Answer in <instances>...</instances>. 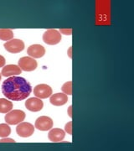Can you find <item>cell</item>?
<instances>
[{
	"mask_svg": "<svg viewBox=\"0 0 134 151\" xmlns=\"http://www.w3.org/2000/svg\"><path fill=\"white\" fill-rule=\"evenodd\" d=\"M2 92L7 98L13 101L26 99L32 92L30 83L21 76H11L2 84Z\"/></svg>",
	"mask_w": 134,
	"mask_h": 151,
	"instance_id": "cell-1",
	"label": "cell"
},
{
	"mask_svg": "<svg viewBox=\"0 0 134 151\" xmlns=\"http://www.w3.org/2000/svg\"><path fill=\"white\" fill-rule=\"evenodd\" d=\"M25 113L22 110H11L7 113L5 118V122L10 125L20 124L25 119Z\"/></svg>",
	"mask_w": 134,
	"mask_h": 151,
	"instance_id": "cell-2",
	"label": "cell"
},
{
	"mask_svg": "<svg viewBox=\"0 0 134 151\" xmlns=\"http://www.w3.org/2000/svg\"><path fill=\"white\" fill-rule=\"evenodd\" d=\"M44 42L49 45H54L60 42L61 40V34L56 29H48L43 35Z\"/></svg>",
	"mask_w": 134,
	"mask_h": 151,
	"instance_id": "cell-3",
	"label": "cell"
},
{
	"mask_svg": "<svg viewBox=\"0 0 134 151\" xmlns=\"http://www.w3.org/2000/svg\"><path fill=\"white\" fill-rule=\"evenodd\" d=\"M4 48L7 51L10 52V53H19L24 50V43L21 40L19 39H14L11 40L9 41H7L4 45Z\"/></svg>",
	"mask_w": 134,
	"mask_h": 151,
	"instance_id": "cell-4",
	"label": "cell"
},
{
	"mask_svg": "<svg viewBox=\"0 0 134 151\" xmlns=\"http://www.w3.org/2000/svg\"><path fill=\"white\" fill-rule=\"evenodd\" d=\"M19 66L22 70L32 71L37 68L38 63L35 60L30 56H24L19 60Z\"/></svg>",
	"mask_w": 134,
	"mask_h": 151,
	"instance_id": "cell-5",
	"label": "cell"
},
{
	"mask_svg": "<svg viewBox=\"0 0 134 151\" xmlns=\"http://www.w3.org/2000/svg\"><path fill=\"white\" fill-rule=\"evenodd\" d=\"M34 94L40 99L48 98L52 95V88L46 84H39L34 88Z\"/></svg>",
	"mask_w": 134,
	"mask_h": 151,
	"instance_id": "cell-6",
	"label": "cell"
},
{
	"mask_svg": "<svg viewBox=\"0 0 134 151\" xmlns=\"http://www.w3.org/2000/svg\"><path fill=\"white\" fill-rule=\"evenodd\" d=\"M16 132L19 136L23 138H28L30 137L34 132V125L29 123H20L17 126Z\"/></svg>",
	"mask_w": 134,
	"mask_h": 151,
	"instance_id": "cell-7",
	"label": "cell"
},
{
	"mask_svg": "<svg viewBox=\"0 0 134 151\" xmlns=\"http://www.w3.org/2000/svg\"><path fill=\"white\" fill-rule=\"evenodd\" d=\"M34 127L40 131H47L52 129L53 120L47 116H42L36 119Z\"/></svg>",
	"mask_w": 134,
	"mask_h": 151,
	"instance_id": "cell-8",
	"label": "cell"
},
{
	"mask_svg": "<svg viewBox=\"0 0 134 151\" xmlns=\"http://www.w3.org/2000/svg\"><path fill=\"white\" fill-rule=\"evenodd\" d=\"M25 107L31 112H39L44 107V103L40 98L31 97L29 98L25 103Z\"/></svg>",
	"mask_w": 134,
	"mask_h": 151,
	"instance_id": "cell-9",
	"label": "cell"
},
{
	"mask_svg": "<svg viewBox=\"0 0 134 151\" xmlns=\"http://www.w3.org/2000/svg\"><path fill=\"white\" fill-rule=\"evenodd\" d=\"M28 55L32 58H41L45 54V49L41 45H32L27 50Z\"/></svg>",
	"mask_w": 134,
	"mask_h": 151,
	"instance_id": "cell-10",
	"label": "cell"
},
{
	"mask_svg": "<svg viewBox=\"0 0 134 151\" xmlns=\"http://www.w3.org/2000/svg\"><path fill=\"white\" fill-rule=\"evenodd\" d=\"M49 102L54 106H63L68 102V97L64 93H55L50 96Z\"/></svg>",
	"mask_w": 134,
	"mask_h": 151,
	"instance_id": "cell-11",
	"label": "cell"
},
{
	"mask_svg": "<svg viewBox=\"0 0 134 151\" xmlns=\"http://www.w3.org/2000/svg\"><path fill=\"white\" fill-rule=\"evenodd\" d=\"M65 136V132L60 129H53L48 134L49 139L54 143H58L64 139Z\"/></svg>",
	"mask_w": 134,
	"mask_h": 151,
	"instance_id": "cell-12",
	"label": "cell"
},
{
	"mask_svg": "<svg viewBox=\"0 0 134 151\" xmlns=\"http://www.w3.org/2000/svg\"><path fill=\"white\" fill-rule=\"evenodd\" d=\"M22 70L19 65H7L4 66L2 70V76H10L20 75Z\"/></svg>",
	"mask_w": 134,
	"mask_h": 151,
	"instance_id": "cell-13",
	"label": "cell"
},
{
	"mask_svg": "<svg viewBox=\"0 0 134 151\" xmlns=\"http://www.w3.org/2000/svg\"><path fill=\"white\" fill-rule=\"evenodd\" d=\"M13 109V103L5 98H0V113H7Z\"/></svg>",
	"mask_w": 134,
	"mask_h": 151,
	"instance_id": "cell-14",
	"label": "cell"
},
{
	"mask_svg": "<svg viewBox=\"0 0 134 151\" xmlns=\"http://www.w3.org/2000/svg\"><path fill=\"white\" fill-rule=\"evenodd\" d=\"M14 38V32L9 29H0V40L4 41H9Z\"/></svg>",
	"mask_w": 134,
	"mask_h": 151,
	"instance_id": "cell-15",
	"label": "cell"
},
{
	"mask_svg": "<svg viewBox=\"0 0 134 151\" xmlns=\"http://www.w3.org/2000/svg\"><path fill=\"white\" fill-rule=\"evenodd\" d=\"M11 129L8 125V124H0V137L2 138H7L10 134Z\"/></svg>",
	"mask_w": 134,
	"mask_h": 151,
	"instance_id": "cell-16",
	"label": "cell"
},
{
	"mask_svg": "<svg viewBox=\"0 0 134 151\" xmlns=\"http://www.w3.org/2000/svg\"><path fill=\"white\" fill-rule=\"evenodd\" d=\"M61 90L64 94L71 95L72 94V81H68V82H65L64 84H63Z\"/></svg>",
	"mask_w": 134,
	"mask_h": 151,
	"instance_id": "cell-17",
	"label": "cell"
},
{
	"mask_svg": "<svg viewBox=\"0 0 134 151\" xmlns=\"http://www.w3.org/2000/svg\"><path fill=\"white\" fill-rule=\"evenodd\" d=\"M64 130H65V132H66L67 134H72V122H71V121L65 124V126H64Z\"/></svg>",
	"mask_w": 134,
	"mask_h": 151,
	"instance_id": "cell-18",
	"label": "cell"
},
{
	"mask_svg": "<svg viewBox=\"0 0 134 151\" xmlns=\"http://www.w3.org/2000/svg\"><path fill=\"white\" fill-rule=\"evenodd\" d=\"M59 33L65 35H70L72 33V29H59Z\"/></svg>",
	"mask_w": 134,
	"mask_h": 151,
	"instance_id": "cell-19",
	"label": "cell"
},
{
	"mask_svg": "<svg viewBox=\"0 0 134 151\" xmlns=\"http://www.w3.org/2000/svg\"><path fill=\"white\" fill-rule=\"evenodd\" d=\"M0 143H15V141L12 139H9V138H4L3 139H0Z\"/></svg>",
	"mask_w": 134,
	"mask_h": 151,
	"instance_id": "cell-20",
	"label": "cell"
},
{
	"mask_svg": "<svg viewBox=\"0 0 134 151\" xmlns=\"http://www.w3.org/2000/svg\"><path fill=\"white\" fill-rule=\"evenodd\" d=\"M5 62H6L5 58H4L3 55H0V67L4 66V65H5Z\"/></svg>",
	"mask_w": 134,
	"mask_h": 151,
	"instance_id": "cell-21",
	"label": "cell"
},
{
	"mask_svg": "<svg viewBox=\"0 0 134 151\" xmlns=\"http://www.w3.org/2000/svg\"><path fill=\"white\" fill-rule=\"evenodd\" d=\"M68 115L70 118H72V106H70L68 108Z\"/></svg>",
	"mask_w": 134,
	"mask_h": 151,
	"instance_id": "cell-22",
	"label": "cell"
},
{
	"mask_svg": "<svg viewBox=\"0 0 134 151\" xmlns=\"http://www.w3.org/2000/svg\"><path fill=\"white\" fill-rule=\"evenodd\" d=\"M71 47H70V48H69V51H68V55H69V57H70V58H71Z\"/></svg>",
	"mask_w": 134,
	"mask_h": 151,
	"instance_id": "cell-23",
	"label": "cell"
},
{
	"mask_svg": "<svg viewBox=\"0 0 134 151\" xmlns=\"http://www.w3.org/2000/svg\"><path fill=\"white\" fill-rule=\"evenodd\" d=\"M1 76H2V75H1V74H0V81H1Z\"/></svg>",
	"mask_w": 134,
	"mask_h": 151,
	"instance_id": "cell-24",
	"label": "cell"
}]
</instances>
